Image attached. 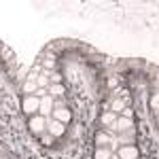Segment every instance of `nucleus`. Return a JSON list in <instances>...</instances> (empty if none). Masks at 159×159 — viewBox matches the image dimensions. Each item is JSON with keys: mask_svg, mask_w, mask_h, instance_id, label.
Wrapping results in <instances>:
<instances>
[{"mask_svg": "<svg viewBox=\"0 0 159 159\" xmlns=\"http://www.w3.org/2000/svg\"><path fill=\"white\" fill-rule=\"evenodd\" d=\"M36 89H38L36 81H28V79H25V83H24V91H25V96H34V93H36Z\"/></svg>", "mask_w": 159, "mask_h": 159, "instance_id": "11", "label": "nucleus"}, {"mask_svg": "<svg viewBox=\"0 0 159 159\" xmlns=\"http://www.w3.org/2000/svg\"><path fill=\"white\" fill-rule=\"evenodd\" d=\"M151 106H153V108H157V96H153V100H151Z\"/></svg>", "mask_w": 159, "mask_h": 159, "instance_id": "20", "label": "nucleus"}, {"mask_svg": "<svg viewBox=\"0 0 159 159\" xmlns=\"http://www.w3.org/2000/svg\"><path fill=\"white\" fill-rule=\"evenodd\" d=\"M123 108H125V102L119 98H115L112 100V104H110V110L115 112V115H119V112H123Z\"/></svg>", "mask_w": 159, "mask_h": 159, "instance_id": "12", "label": "nucleus"}, {"mask_svg": "<svg viewBox=\"0 0 159 159\" xmlns=\"http://www.w3.org/2000/svg\"><path fill=\"white\" fill-rule=\"evenodd\" d=\"M47 93H49L51 98H61V96H64V87H61L60 83H53V85L49 83V87H47Z\"/></svg>", "mask_w": 159, "mask_h": 159, "instance_id": "10", "label": "nucleus"}, {"mask_svg": "<svg viewBox=\"0 0 159 159\" xmlns=\"http://www.w3.org/2000/svg\"><path fill=\"white\" fill-rule=\"evenodd\" d=\"M43 66H45V70H53V66H55V60H53V57H47V60L43 61Z\"/></svg>", "mask_w": 159, "mask_h": 159, "instance_id": "16", "label": "nucleus"}, {"mask_svg": "<svg viewBox=\"0 0 159 159\" xmlns=\"http://www.w3.org/2000/svg\"><path fill=\"white\" fill-rule=\"evenodd\" d=\"M117 117H119V115H115L112 110H110V112H104V115H102V125H112V123L117 121Z\"/></svg>", "mask_w": 159, "mask_h": 159, "instance_id": "13", "label": "nucleus"}, {"mask_svg": "<svg viewBox=\"0 0 159 159\" xmlns=\"http://www.w3.org/2000/svg\"><path fill=\"white\" fill-rule=\"evenodd\" d=\"M47 76H49V83H60L61 81V74H57V72H49L47 70Z\"/></svg>", "mask_w": 159, "mask_h": 159, "instance_id": "15", "label": "nucleus"}, {"mask_svg": "<svg viewBox=\"0 0 159 159\" xmlns=\"http://www.w3.org/2000/svg\"><path fill=\"white\" fill-rule=\"evenodd\" d=\"M110 129H115V132L123 134V132H129V129H134V123H132V119H127V117H117V121L110 125Z\"/></svg>", "mask_w": 159, "mask_h": 159, "instance_id": "3", "label": "nucleus"}, {"mask_svg": "<svg viewBox=\"0 0 159 159\" xmlns=\"http://www.w3.org/2000/svg\"><path fill=\"white\" fill-rule=\"evenodd\" d=\"M43 142H45V144H51V142H53V136H51V134L43 136Z\"/></svg>", "mask_w": 159, "mask_h": 159, "instance_id": "19", "label": "nucleus"}, {"mask_svg": "<svg viewBox=\"0 0 159 159\" xmlns=\"http://www.w3.org/2000/svg\"><path fill=\"white\" fill-rule=\"evenodd\" d=\"M36 85L40 87V89H47V87H49V76L43 72V74H40V76L36 79Z\"/></svg>", "mask_w": 159, "mask_h": 159, "instance_id": "14", "label": "nucleus"}, {"mask_svg": "<svg viewBox=\"0 0 159 159\" xmlns=\"http://www.w3.org/2000/svg\"><path fill=\"white\" fill-rule=\"evenodd\" d=\"M53 119L60 121V123H68L72 119V115H70L68 108H53Z\"/></svg>", "mask_w": 159, "mask_h": 159, "instance_id": "8", "label": "nucleus"}, {"mask_svg": "<svg viewBox=\"0 0 159 159\" xmlns=\"http://www.w3.org/2000/svg\"><path fill=\"white\" fill-rule=\"evenodd\" d=\"M47 134H51L53 138H57V136L64 134V123L55 121V119H51V117H47Z\"/></svg>", "mask_w": 159, "mask_h": 159, "instance_id": "5", "label": "nucleus"}, {"mask_svg": "<svg viewBox=\"0 0 159 159\" xmlns=\"http://www.w3.org/2000/svg\"><path fill=\"white\" fill-rule=\"evenodd\" d=\"M30 132L34 136H43L47 132V119L45 117H40V115H34V117H30Z\"/></svg>", "mask_w": 159, "mask_h": 159, "instance_id": "1", "label": "nucleus"}, {"mask_svg": "<svg viewBox=\"0 0 159 159\" xmlns=\"http://www.w3.org/2000/svg\"><path fill=\"white\" fill-rule=\"evenodd\" d=\"M51 108H53V98H51V96H45V98H40V106H38V115L47 119V117L51 115Z\"/></svg>", "mask_w": 159, "mask_h": 159, "instance_id": "6", "label": "nucleus"}, {"mask_svg": "<svg viewBox=\"0 0 159 159\" xmlns=\"http://www.w3.org/2000/svg\"><path fill=\"white\" fill-rule=\"evenodd\" d=\"M38 106H40V100L36 96H25L24 98V112H28L30 117L38 115Z\"/></svg>", "mask_w": 159, "mask_h": 159, "instance_id": "2", "label": "nucleus"}, {"mask_svg": "<svg viewBox=\"0 0 159 159\" xmlns=\"http://www.w3.org/2000/svg\"><path fill=\"white\" fill-rule=\"evenodd\" d=\"M108 148L112 151V153H117V148H119V140H117V138H112V142L108 144Z\"/></svg>", "mask_w": 159, "mask_h": 159, "instance_id": "17", "label": "nucleus"}, {"mask_svg": "<svg viewBox=\"0 0 159 159\" xmlns=\"http://www.w3.org/2000/svg\"><path fill=\"white\" fill-rule=\"evenodd\" d=\"M110 142H112V136L108 132H98L96 134V144H98V148H108Z\"/></svg>", "mask_w": 159, "mask_h": 159, "instance_id": "7", "label": "nucleus"}, {"mask_svg": "<svg viewBox=\"0 0 159 159\" xmlns=\"http://www.w3.org/2000/svg\"><path fill=\"white\" fill-rule=\"evenodd\" d=\"M93 159H119V157H117V153H112L110 148H96Z\"/></svg>", "mask_w": 159, "mask_h": 159, "instance_id": "9", "label": "nucleus"}, {"mask_svg": "<svg viewBox=\"0 0 159 159\" xmlns=\"http://www.w3.org/2000/svg\"><path fill=\"white\" fill-rule=\"evenodd\" d=\"M117 157L119 159H138V148L132 144H121L117 148Z\"/></svg>", "mask_w": 159, "mask_h": 159, "instance_id": "4", "label": "nucleus"}, {"mask_svg": "<svg viewBox=\"0 0 159 159\" xmlns=\"http://www.w3.org/2000/svg\"><path fill=\"white\" fill-rule=\"evenodd\" d=\"M34 96H36V98L40 100V98H45V96H49V93H47V89H40V87H38V89H36V93H34Z\"/></svg>", "mask_w": 159, "mask_h": 159, "instance_id": "18", "label": "nucleus"}]
</instances>
